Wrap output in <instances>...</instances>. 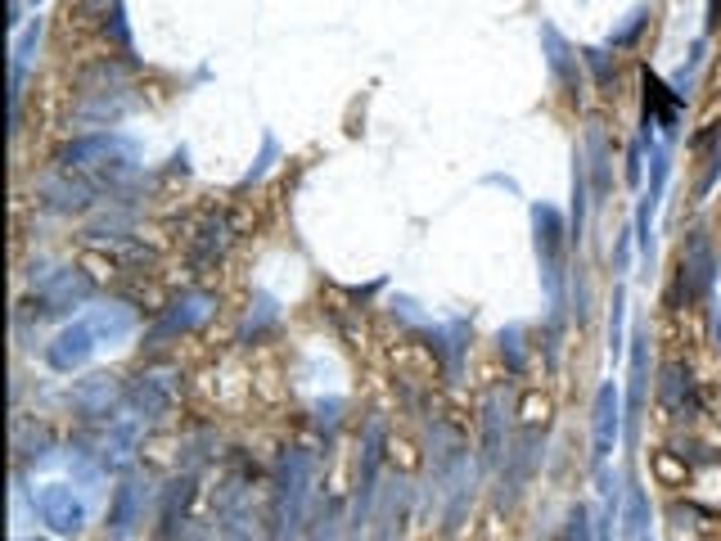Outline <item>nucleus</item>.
<instances>
[{"label":"nucleus","instance_id":"obj_6","mask_svg":"<svg viewBox=\"0 0 721 541\" xmlns=\"http://www.w3.org/2000/svg\"><path fill=\"white\" fill-rule=\"evenodd\" d=\"M90 352H96V329H90V320H77L46 348V361L54 370H77L90 361Z\"/></svg>","mask_w":721,"mask_h":541},{"label":"nucleus","instance_id":"obj_17","mask_svg":"<svg viewBox=\"0 0 721 541\" xmlns=\"http://www.w3.org/2000/svg\"><path fill=\"white\" fill-rule=\"evenodd\" d=\"M501 352L509 356V366H523V329L515 325V329H505V335H501Z\"/></svg>","mask_w":721,"mask_h":541},{"label":"nucleus","instance_id":"obj_10","mask_svg":"<svg viewBox=\"0 0 721 541\" xmlns=\"http://www.w3.org/2000/svg\"><path fill=\"white\" fill-rule=\"evenodd\" d=\"M207 312H213V298H207V293H186L180 303H172V312H167V316H163V325L154 329V339L186 335V329H194Z\"/></svg>","mask_w":721,"mask_h":541},{"label":"nucleus","instance_id":"obj_9","mask_svg":"<svg viewBox=\"0 0 721 541\" xmlns=\"http://www.w3.org/2000/svg\"><path fill=\"white\" fill-rule=\"evenodd\" d=\"M90 293V280L77 276V270H59V276L41 289V312L54 316V312H68L73 303H81V298Z\"/></svg>","mask_w":721,"mask_h":541},{"label":"nucleus","instance_id":"obj_20","mask_svg":"<svg viewBox=\"0 0 721 541\" xmlns=\"http://www.w3.org/2000/svg\"><path fill=\"white\" fill-rule=\"evenodd\" d=\"M222 541H257V532L249 528V519H226V537Z\"/></svg>","mask_w":721,"mask_h":541},{"label":"nucleus","instance_id":"obj_19","mask_svg":"<svg viewBox=\"0 0 721 541\" xmlns=\"http://www.w3.org/2000/svg\"><path fill=\"white\" fill-rule=\"evenodd\" d=\"M334 537H339V509H325V515L316 519L312 541H334Z\"/></svg>","mask_w":721,"mask_h":541},{"label":"nucleus","instance_id":"obj_15","mask_svg":"<svg viewBox=\"0 0 721 541\" xmlns=\"http://www.w3.org/2000/svg\"><path fill=\"white\" fill-rule=\"evenodd\" d=\"M645 398V339H636V348H631V393H627V406L636 411Z\"/></svg>","mask_w":721,"mask_h":541},{"label":"nucleus","instance_id":"obj_7","mask_svg":"<svg viewBox=\"0 0 721 541\" xmlns=\"http://www.w3.org/2000/svg\"><path fill=\"white\" fill-rule=\"evenodd\" d=\"M117 398H123V388H117L113 375H90V379H81V383L73 388V406H77L81 415H90V419L113 415Z\"/></svg>","mask_w":721,"mask_h":541},{"label":"nucleus","instance_id":"obj_5","mask_svg":"<svg viewBox=\"0 0 721 541\" xmlns=\"http://www.w3.org/2000/svg\"><path fill=\"white\" fill-rule=\"evenodd\" d=\"M658 402H663V411L672 415V419H695L699 415V393H695V379H690V370L685 366H663V379H658Z\"/></svg>","mask_w":721,"mask_h":541},{"label":"nucleus","instance_id":"obj_14","mask_svg":"<svg viewBox=\"0 0 721 541\" xmlns=\"http://www.w3.org/2000/svg\"><path fill=\"white\" fill-rule=\"evenodd\" d=\"M505 451V415H501V402L488 398V411H483V465H496Z\"/></svg>","mask_w":721,"mask_h":541},{"label":"nucleus","instance_id":"obj_13","mask_svg":"<svg viewBox=\"0 0 721 541\" xmlns=\"http://www.w3.org/2000/svg\"><path fill=\"white\" fill-rule=\"evenodd\" d=\"M131 402H136L140 419H159V415H163V406H167V383H163L159 375H140V383H136Z\"/></svg>","mask_w":721,"mask_h":541},{"label":"nucleus","instance_id":"obj_11","mask_svg":"<svg viewBox=\"0 0 721 541\" xmlns=\"http://www.w3.org/2000/svg\"><path fill=\"white\" fill-rule=\"evenodd\" d=\"M622 532L627 537H649V496L641 492V483H627V492H622Z\"/></svg>","mask_w":721,"mask_h":541},{"label":"nucleus","instance_id":"obj_2","mask_svg":"<svg viewBox=\"0 0 721 541\" xmlns=\"http://www.w3.org/2000/svg\"><path fill=\"white\" fill-rule=\"evenodd\" d=\"M33 509L41 515V524H46L50 532H59V537H77V532L86 528V505L77 501V492H73L68 483H46V488H37Z\"/></svg>","mask_w":721,"mask_h":541},{"label":"nucleus","instance_id":"obj_8","mask_svg":"<svg viewBox=\"0 0 721 541\" xmlns=\"http://www.w3.org/2000/svg\"><path fill=\"white\" fill-rule=\"evenodd\" d=\"M140 509H144V488H140V478H127V483L113 492V509H109L113 541H127L131 537V528L140 524Z\"/></svg>","mask_w":721,"mask_h":541},{"label":"nucleus","instance_id":"obj_3","mask_svg":"<svg viewBox=\"0 0 721 541\" xmlns=\"http://www.w3.org/2000/svg\"><path fill=\"white\" fill-rule=\"evenodd\" d=\"M591 438H595V465H605L614 456L618 438H622V393H618V383H599L595 406H591Z\"/></svg>","mask_w":721,"mask_h":541},{"label":"nucleus","instance_id":"obj_12","mask_svg":"<svg viewBox=\"0 0 721 541\" xmlns=\"http://www.w3.org/2000/svg\"><path fill=\"white\" fill-rule=\"evenodd\" d=\"M131 325H136V316H131L127 307H117V303L90 312V329H96V339H109V343L127 339V335H131Z\"/></svg>","mask_w":721,"mask_h":541},{"label":"nucleus","instance_id":"obj_18","mask_svg":"<svg viewBox=\"0 0 721 541\" xmlns=\"http://www.w3.org/2000/svg\"><path fill=\"white\" fill-rule=\"evenodd\" d=\"M622 289H614V320H609V348H614V356L622 352Z\"/></svg>","mask_w":721,"mask_h":541},{"label":"nucleus","instance_id":"obj_24","mask_svg":"<svg viewBox=\"0 0 721 541\" xmlns=\"http://www.w3.org/2000/svg\"><path fill=\"white\" fill-rule=\"evenodd\" d=\"M18 541H23V537H18Z\"/></svg>","mask_w":721,"mask_h":541},{"label":"nucleus","instance_id":"obj_1","mask_svg":"<svg viewBox=\"0 0 721 541\" xmlns=\"http://www.w3.org/2000/svg\"><path fill=\"white\" fill-rule=\"evenodd\" d=\"M307 492H312V461L303 446H289L280 461V478H276V537L280 541H293L303 532Z\"/></svg>","mask_w":721,"mask_h":541},{"label":"nucleus","instance_id":"obj_22","mask_svg":"<svg viewBox=\"0 0 721 541\" xmlns=\"http://www.w3.org/2000/svg\"><path fill=\"white\" fill-rule=\"evenodd\" d=\"M712 335H717V348H721V316L712 312Z\"/></svg>","mask_w":721,"mask_h":541},{"label":"nucleus","instance_id":"obj_4","mask_svg":"<svg viewBox=\"0 0 721 541\" xmlns=\"http://www.w3.org/2000/svg\"><path fill=\"white\" fill-rule=\"evenodd\" d=\"M712 270H717V262H712V244H708L704 235H690V244H685V253H681L676 298L685 293V303H690V298H699V293H712Z\"/></svg>","mask_w":721,"mask_h":541},{"label":"nucleus","instance_id":"obj_16","mask_svg":"<svg viewBox=\"0 0 721 541\" xmlns=\"http://www.w3.org/2000/svg\"><path fill=\"white\" fill-rule=\"evenodd\" d=\"M559 541H595V528H591V515H586V509H582V505H573V509H568V524H564Z\"/></svg>","mask_w":721,"mask_h":541},{"label":"nucleus","instance_id":"obj_21","mask_svg":"<svg viewBox=\"0 0 721 541\" xmlns=\"http://www.w3.org/2000/svg\"><path fill=\"white\" fill-rule=\"evenodd\" d=\"M627 180H641V144H631L627 154Z\"/></svg>","mask_w":721,"mask_h":541},{"label":"nucleus","instance_id":"obj_23","mask_svg":"<svg viewBox=\"0 0 721 541\" xmlns=\"http://www.w3.org/2000/svg\"><path fill=\"white\" fill-rule=\"evenodd\" d=\"M641 541H649V537H641Z\"/></svg>","mask_w":721,"mask_h":541}]
</instances>
